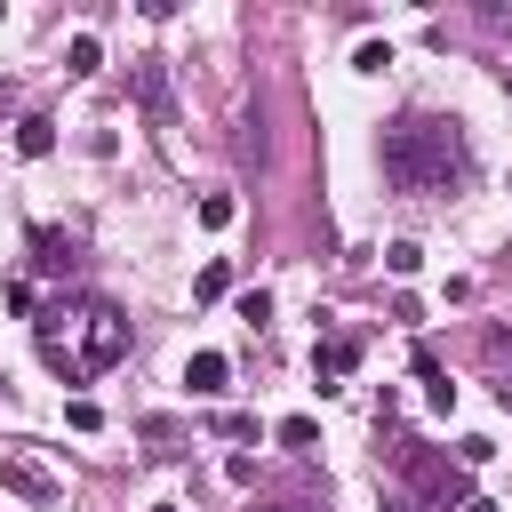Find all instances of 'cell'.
Here are the masks:
<instances>
[{
  "instance_id": "2e32d148",
  "label": "cell",
  "mask_w": 512,
  "mask_h": 512,
  "mask_svg": "<svg viewBox=\"0 0 512 512\" xmlns=\"http://www.w3.org/2000/svg\"><path fill=\"white\" fill-rule=\"evenodd\" d=\"M312 440H320L312 416H280V448H312Z\"/></svg>"
},
{
  "instance_id": "44dd1931",
  "label": "cell",
  "mask_w": 512,
  "mask_h": 512,
  "mask_svg": "<svg viewBox=\"0 0 512 512\" xmlns=\"http://www.w3.org/2000/svg\"><path fill=\"white\" fill-rule=\"evenodd\" d=\"M256 512H320V504H256Z\"/></svg>"
},
{
  "instance_id": "4fadbf2b",
  "label": "cell",
  "mask_w": 512,
  "mask_h": 512,
  "mask_svg": "<svg viewBox=\"0 0 512 512\" xmlns=\"http://www.w3.org/2000/svg\"><path fill=\"white\" fill-rule=\"evenodd\" d=\"M384 64H392V40H360L352 48V72H384Z\"/></svg>"
},
{
  "instance_id": "277c9868",
  "label": "cell",
  "mask_w": 512,
  "mask_h": 512,
  "mask_svg": "<svg viewBox=\"0 0 512 512\" xmlns=\"http://www.w3.org/2000/svg\"><path fill=\"white\" fill-rule=\"evenodd\" d=\"M352 368H360V336H352V328H328V336L312 344V376H320V392H336Z\"/></svg>"
},
{
  "instance_id": "e0dca14e",
  "label": "cell",
  "mask_w": 512,
  "mask_h": 512,
  "mask_svg": "<svg viewBox=\"0 0 512 512\" xmlns=\"http://www.w3.org/2000/svg\"><path fill=\"white\" fill-rule=\"evenodd\" d=\"M240 320H248V328H264V320H272V296H264V288H248V296H240Z\"/></svg>"
},
{
  "instance_id": "9c48e42d",
  "label": "cell",
  "mask_w": 512,
  "mask_h": 512,
  "mask_svg": "<svg viewBox=\"0 0 512 512\" xmlns=\"http://www.w3.org/2000/svg\"><path fill=\"white\" fill-rule=\"evenodd\" d=\"M32 264H40V272H64V264H72V240H64L56 224H40V232H32Z\"/></svg>"
},
{
  "instance_id": "ffe728a7",
  "label": "cell",
  "mask_w": 512,
  "mask_h": 512,
  "mask_svg": "<svg viewBox=\"0 0 512 512\" xmlns=\"http://www.w3.org/2000/svg\"><path fill=\"white\" fill-rule=\"evenodd\" d=\"M456 512H504V504H496V496H464Z\"/></svg>"
},
{
  "instance_id": "ba28073f",
  "label": "cell",
  "mask_w": 512,
  "mask_h": 512,
  "mask_svg": "<svg viewBox=\"0 0 512 512\" xmlns=\"http://www.w3.org/2000/svg\"><path fill=\"white\" fill-rule=\"evenodd\" d=\"M416 376H424V400H432V408L448 416V408H456V384H448V368H440V360H432L424 344H416Z\"/></svg>"
},
{
  "instance_id": "d6986e66",
  "label": "cell",
  "mask_w": 512,
  "mask_h": 512,
  "mask_svg": "<svg viewBox=\"0 0 512 512\" xmlns=\"http://www.w3.org/2000/svg\"><path fill=\"white\" fill-rule=\"evenodd\" d=\"M216 432H224V440H256V416H240V408H232V416H216Z\"/></svg>"
},
{
  "instance_id": "9a60e30c",
  "label": "cell",
  "mask_w": 512,
  "mask_h": 512,
  "mask_svg": "<svg viewBox=\"0 0 512 512\" xmlns=\"http://www.w3.org/2000/svg\"><path fill=\"white\" fill-rule=\"evenodd\" d=\"M416 264H424V248H416V240H392V248H384V272H400V280H408Z\"/></svg>"
},
{
  "instance_id": "603a6c76",
  "label": "cell",
  "mask_w": 512,
  "mask_h": 512,
  "mask_svg": "<svg viewBox=\"0 0 512 512\" xmlns=\"http://www.w3.org/2000/svg\"><path fill=\"white\" fill-rule=\"evenodd\" d=\"M152 512H184V504H152Z\"/></svg>"
},
{
  "instance_id": "7402d4cb",
  "label": "cell",
  "mask_w": 512,
  "mask_h": 512,
  "mask_svg": "<svg viewBox=\"0 0 512 512\" xmlns=\"http://www.w3.org/2000/svg\"><path fill=\"white\" fill-rule=\"evenodd\" d=\"M496 400H504V408H512V376H504V384H496Z\"/></svg>"
},
{
  "instance_id": "cb8c5ba5",
  "label": "cell",
  "mask_w": 512,
  "mask_h": 512,
  "mask_svg": "<svg viewBox=\"0 0 512 512\" xmlns=\"http://www.w3.org/2000/svg\"><path fill=\"white\" fill-rule=\"evenodd\" d=\"M504 88H512V64H504Z\"/></svg>"
},
{
  "instance_id": "ac0fdd59",
  "label": "cell",
  "mask_w": 512,
  "mask_h": 512,
  "mask_svg": "<svg viewBox=\"0 0 512 512\" xmlns=\"http://www.w3.org/2000/svg\"><path fill=\"white\" fill-rule=\"evenodd\" d=\"M64 424H72V432H96L104 416H96V400H72V408H64Z\"/></svg>"
},
{
  "instance_id": "8fae6325",
  "label": "cell",
  "mask_w": 512,
  "mask_h": 512,
  "mask_svg": "<svg viewBox=\"0 0 512 512\" xmlns=\"http://www.w3.org/2000/svg\"><path fill=\"white\" fill-rule=\"evenodd\" d=\"M144 440H152V456H184V424L176 416H144Z\"/></svg>"
},
{
  "instance_id": "3957f363",
  "label": "cell",
  "mask_w": 512,
  "mask_h": 512,
  "mask_svg": "<svg viewBox=\"0 0 512 512\" xmlns=\"http://www.w3.org/2000/svg\"><path fill=\"white\" fill-rule=\"evenodd\" d=\"M0 488L24 496V504H56V496H64V480H56L32 448H0Z\"/></svg>"
},
{
  "instance_id": "52a82bcc",
  "label": "cell",
  "mask_w": 512,
  "mask_h": 512,
  "mask_svg": "<svg viewBox=\"0 0 512 512\" xmlns=\"http://www.w3.org/2000/svg\"><path fill=\"white\" fill-rule=\"evenodd\" d=\"M16 152H24V160H48V152H56V120H48V112H24V120H16Z\"/></svg>"
},
{
  "instance_id": "5b68a950",
  "label": "cell",
  "mask_w": 512,
  "mask_h": 512,
  "mask_svg": "<svg viewBox=\"0 0 512 512\" xmlns=\"http://www.w3.org/2000/svg\"><path fill=\"white\" fill-rule=\"evenodd\" d=\"M136 104H144V120H152V128H168V120H176V104H168V64H160V56H144V64H136Z\"/></svg>"
},
{
  "instance_id": "30bf717a",
  "label": "cell",
  "mask_w": 512,
  "mask_h": 512,
  "mask_svg": "<svg viewBox=\"0 0 512 512\" xmlns=\"http://www.w3.org/2000/svg\"><path fill=\"white\" fill-rule=\"evenodd\" d=\"M96 64H104V48H96V32H72V40H64V72H72V80H88Z\"/></svg>"
},
{
  "instance_id": "5bb4252c",
  "label": "cell",
  "mask_w": 512,
  "mask_h": 512,
  "mask_svg": "<svg viewBox=\"0 0 512 512\" xmlns=\"http://www.w3.org/2000/svg\"><path fill=\"white\" fill-rule=\"evenodd\" d=\"M200 224L224 232V224H232V192H200Z\"/></svg>"
},
{
  "instance_id": "7c38bea8",
  "label": "cell",
  "mask_w": 512,
  "mask_h": 512,
  "mask_svg": "<svg viewBox=\"0 0 512 512\" xmlns=\"http://www.w3.org/2000/svg\"><path fill=\"white\" fill-rule=\"evenodd\" d=\"M224 288H232V264H224V256H216V264H200V280H192V296H200V304H216Z\"/></svg>"
},
{
  "instance_id": "8992f818",
  "label": "cell",
  "mask_w": 512,
  "mask_h": 512,
  "mask_svg": "<svg viewBox=\"0 0 512 512\" xmlns=\"http://www.w3.org/2000/svg\"><path fill=\"white\" fill-rule=\"evenodd\" d=\"M184 384H192L200 400H216V392L232 384V360H224V352H192V360H184Z\"/></svg>"
},
{
  "instance_id": "7a4b0ae2",
  "label": "cell",
  "mask_w": 512,
  "mask_h": 512,
  "mask_svg": "<svg viewBox=\"0 0 512 512\" xmlns=\"http://www.w3.org/2000/svg\"><path fill=\"white\" fill-rule=\"evenodd\" d=\"M32 336H40V360L64 384H96L112 360H128V312L112 296H56L32 320Z\"/></svg>"
},
{
  "instance_id": "6da1fadb",
  "label": "cell",
  "mask_w": 512,
  "mask_h": 512,
  "mask_svg": "<svg viewBox=\"0 0 512 512\" xmlns=\"http://www.w3.org/2000/svg\"><path fill=\"white\" fill-rule=\"evenodd\" d=\"M384 160V184L408 192V200H432V192H464L472 184V144H464V120L448 112H400L376 144Z\"/></svg>"
}]
</instances>
